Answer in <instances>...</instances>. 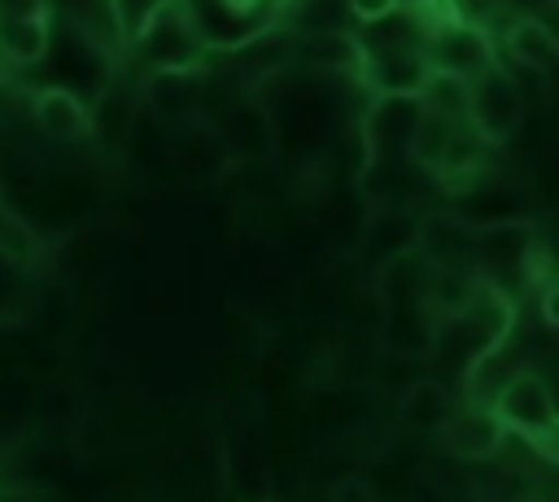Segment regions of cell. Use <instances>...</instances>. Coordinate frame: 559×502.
I'll list each match as a JSON object with an SVG mask.
<instances>
[{
  "mask_svg": "<svg viewBox=\"0 0 559 502\" xmlns=\"http://www.w3.org/2000/svg\"><path fill=\"white\" fill-rule=\"evenodd\" d=\"M489 410L498 415V423L511 437L528 441L546 458L555 454V397H550V384L537 371H528V367L511 371L502 380V389L493 393V406Z\"/></svg>",
  "mask_w": 559,
  "mask_h": 502,
  "instance_id": "6da1fadb",
  "label": "cell"
},
{
  "mask_svg": "<svg viewBox=\"0 0 559 502\" xmlns=\"http://www.w3.org/2000/svg\"><path fill=\"white\" fill-rule=\"evenodd\" d=\"M424 61L428 70H445V74H459V79H480L489 74L493 65V39L485 35L480 22H467V17H450V22H437L424 39Z\"/></svg>",
  "mask_w": 559,
  "mask_h": 502,
  "instance_id": "7a4b0ae2",
  "label": "cell"
},
{
  "mask_svg": "<svg viewBox=\"0 0 559 502\" xmlns=\"http://www.w3.org/2000/svg\"><path fill=\"white\" fill-rule=\"evenodd\" d=\"M131 44H135V52L144 57L148 70H201V61L210 52L201 44V35H197L183 0L179 4H166Z\"/></svg>",
  "mask_w": 559,
  "mask_h": 502,
  "instance_id": "3957f363",
  "label": "cell"
},
{
  "mask_svg": "<svg viewBox=\"0 0 559 502\" xmlns=\"http://www.w3.org/2000/svg\"><path fill=\"white\" fill-rule=\"evenodd\" d=\"M214 135L227 153V166H253V162H271L275 148H280V131H275V118L271 109L258 100V96H240L231 100L214 122Z\"/></svg>",
  "mask_w": 559,
  "mask_h": 502,
  "instance_id": "277c9868",
  "label": "cell"
},
{
  "mask_svg": "<svg viewBox=\"0 0 559 502\" xmlns=\"http://www.w3.org/2000/svg\"><path fill=\"white\" fill-rule=\"evenodd\" d=\"M144 109L166 127H188L205 113V79L201 70H148L144 74Z\"/></svg>",
  "mask_w": 559,
  "mask_h": 502,
  "instance_id": "5b68a950",
  "label": "cell"
},
{
  "mask_svg": "<svg viewBox=\"0 0 559 502\" xmlns=\"http://www.w3.org/2000/svg\"><path fill=\"white\" fill-rule=\"evenodd\" d=\"M415 253L432 271H476V227L454 214L415 218Z\"/></svg>",
  "mask_w": 559,
  "mask_h": 502,
  "instance_id": "8992f818",
  "label": "cell"
},
{
  "mask_svg": "<svg viewBox=\"0 0 559 502\" xmlns=\"http://www.w3.org/2000/svg\"><path fill=\"white\" fill-rule=\"evenodd\" d=\"M467 122L485 144H507L520 122H524V100L489 70L480 79H472V105H467Z\"/></svg>",
  "mask_w": 559,
  "mask_h": 502,
  "instance_id": "52a82bcc",
  "label": "cell"
},
{
  "mask_svg": "<svg viewBox=\"0 0 559 502\" xmlns=\"http://www.w3.org/2000/svg\"><path fill=\"white\" fill-rule=\"evenodd\" d=\"M170 170L183 179V183H214L227 175V153L214 135V127L205 118L188 122V127H175L170 131Z\"/></svg>",
  "mask_w": 559,
  "mask_h": 502,
  "instance_id": "ba28073f",
  "label": "cell"
},
{
  "mask_svg": "<svg viewBox=\"0 0 559 502\" xmlns=\"http://www.w3.org/2000/svg\"><path fill=\"white\" fill-rule=\"evenodd\" d=\"M437 437H441L445 454H454L463 463H480V458L502 454L507 428L498 423V415L489 406H459V410H450V419L441 423Z\"/></svg>",
  "mask_w": 559,
  "mask_h": 502,
  "instance_id": "9c48e42d",
  "label": "cell"
},
{
  "mask_svg": "<svg viewBox=\"0 0 559 502\" xmlns=\"http://www.w3.org/2000/svg\"><path fill=\"white\" fill-rule=\"evenodd\" d=\"M376 345L389 354V358H432L437 349V319L424 310V306H393V310H380V323H376Z\"/></svg>",
  "mask_w": 559,
  "mask_h": 502,
  "instance_id": "30bf717a",
  "label": "cell"
},
{
  "mask_svg": "<svg viewBox=\"0 0 559 502\" xmlns=\"http://www.w3.org/2000/svg\"><path fill=\"white\" fill-rule=\"evenodd\" d=\"M428 74V61H424V48H393V52H362V70L358 79L380 92V96H411L419 92Z\"/></svg>",
  "mask_w": 559,
  "mask_h": 502,
  "instance_id": "8fae6325",
  "label": "cell"
},
{
  "mask_svg": "<svg viewBox=\"0 0 559 502\" xmlns=\"http://www.w3.org/2000/svg\"><path fill=\"white\" fill-rule=\"evenodd\" d=\"M428 275H432V266H428L415 249H406V253L380 262L376 275H371L376 297H380V310H393V306H424Z\"/></svg>",
  "mask_w": 559,
  "mask_h": 502,
  "instance_id": "7c38bea8",
  "label": "cell"
},
{
  "mask_svg": "<svg viewBox=\"0 0 559 502\" xmlns=\"http://www.w3.org/2000/svg\"><path fill=\"white\" fill-rule=\"evenodd\" d=\"M31 113L52 140H87L92 131V113L70 87H39L31 96Z\"/></svg>",
  "mask_w": 559,
  "mask_h": 502,
  "instance_id": "4fadbf2b",
  "label": "cell"
},
{
  "mask_svg": "<svg viewBox=\"0 0 559 502\" xmlns=\"http://www.w3.org/2000/svg\"><path fill=\"white\" fill-rule=\"evenodd\" d=\"M297 57L323 74H358L362 70V44L354 31H306L297 39Z\"/></svg>",
  "mask_w": 559,
  "mask_h": 502,
  "instance_id": "5bb4252c",
  "label": "cell"
},
{
  "mask_svg": "<svg viewBox=\"0 0 559 502\" xmlns=\"http://www.w3.org/2000/svg\"><path fill=\"white\" fill-rule=\"evenodd\" d=\"M450 410H454L450 406V393L437 380H411L402 389V397H397V419L415 437H437L441 423L450 419Z\"/></svg>",
  "mask_w": 559,
  "mask_h": 502,
  "instance_id": "9a60e30c",
  "label": "cell"
},
{
  "mask_svg": "<svg viewBox=\"0 0 559 502\" xmlns=\"http://www.w3.org/2000/svg\"><path fill=\"white\" fill-rule=\"evenodd\" d=\"M507 57H515V61H524V65H533V70H555V61H559V39H555V31L542 22V17H533V13H520V17H511V26L502 31V44H498Z\"/></svg>",
  "mask_w": 559,
  "mask_h": 502,
  "instance_id": "2e32d148",
  "label": "cell"
},
{
  "mask_svg": "<svg viewBox=\"0 0 559 502\" xmlns=\"http://www.w3.org/2000/svg\"><path fill=\"white\" fill-rule=\"evenodd\" d=\"M48 52V17L35 13H0V57L13 65H35Z\"/></svg>",
  "mask_w": 559,
  "mask_h": 502,
  "instance_id": "e0dca14e",
  "label": "cell"
},
{
  "mask_svg": "<svg viewBox=\"0 0 559 502\" xmlns=\"http://www.w3.org/2000/svg\"><path fill=\"white\" fill-rule=\"evenodd\" d=\"M415 105H419V113H432V118H445V122H463L467 105H472V83L459 79V74H445V70H428L419 92H415Z\"/></svg>",
  "mask_w": 559,
  "mask_h": 502,
  "instance_id": "ac0fdd59",
  "label": "cell"
},
{
  "mask_svg": "<svg viewBox=\"0 0 559 502\" xmlns=\"http://www.w3.org/2000/svg\"><path fill=\"white\" fill-rule=\"evenodd\" d=\"M467 122V118H463ZM450 131H454V122H445V118H432V113H419L415 118V127H411V140H406V162H415L419 170H441V157H445V144H450Z\"/></svg>",
  "mask_w": 559,
  "mask_h": 502,
  "instance_id": "d6986e66",
  "label": "cell"
},
{
  "mask_svg": "<svg viewBox=\"0 0 559 502\" xmlns=\"http://www.w3.org/2000/svg\"><path fill=\"white\" fill-rule=\"evenodd\" d=\"M87 135H100L109 148H127L131 135H135V109H131V96H127V92H105Z\"/></svg>",
  "mask_w": 559,
  "mask_h": 502,
  "instance_id": "ffe728a7",
  "label": "cell"
},
{
  "mask_svg": "<svg viewBox=\"0 0 559 502\" xmlns=\"http://www.w3.org/2000/svg\"><path fill=\"white\" fill-rule=\"evenodd\" d=\"M485 140L472 131V122H454V131H450V144H445V157H441V170L437 175H445V179H463V175H472L480 162H485Z\"/></svg>",
  "mask_w": 559,
  "mask_h": 502,
  "instance_id": "44dd1931",
  "label": "cell"
},
{
  "mask_svg": "<svg viewBox=\"0 0 559 502\" xmlns=\"http://www.w3.org/2000/svg\"><path fill=\"white\" fill-rule=\"evenodd\" d=\"M0 258L13 266H31L39 258V236L31 231L26 218H17L4 201H0Z\"/></svg>",
  "mask_w": 559,
  "mask_h": 502,
  "instance_id": "7402d4cb",
  "label": "cell"
},
{
  "mask_svg": "<svg viewBox=\"0 0 559 502\" xmlns=\"http://www.w3.org/2000/svg\"><path fill=\"white\" fill-rule=\"evenodd\" d=\"M109 4V17H114V26H118V35H127V39H135L166 4H179V0H105Z\"/></svg>",
  "mask_w": 559,
  "mask_h": 502,
  "instance_id": "603a6c76",
  "label": "cell"
},
{
  "mask_svg": "<svg viewBox=\"0 0 559 502\" xmlns=\"http://www.w3.org/2000/svg\"><path fill=\"white\" fill-rule=\"evenodd\" d=\"M328 502H380V493L362 476H341V480L328 485Z\"/></svg>",
  "mask_w": 559,
  "mask_h": 502,
  "instance_id": "cb8c5ba5",
  "label": "cell"
},
{
  "mask_svg": "<svg viewBox=\"0 0 559 502\" xmlns=\"http://www.w3.org/2000/svg\"><path fill=\"white\" fill-rule=\"evenodd\" d=\"M345 9H349V17H354V22H362V26L384 22V17H393V13H397V4H393V0H345Z\"/></svg>",
  "mask_w": 559,
  "mask_h": 502,
  "instance_id": "d4e9b609",
  "label": "cell"
},
{
  "mask_svg": "<svg viewBox=\"0 0 559 502\" xmlns=\"http://www.w3.org/2000/svg\"><path fill=\"white\" fill-rule=\"evenodd\" d=\"M66 397H74V389H66V384L48 389V393H44V406H39V419H57V423L74 419L79 410H66Z\"/></svg>",
  "mask_w": 559,
  "mask_h": 502,
  "instance_id": "484cf974",
  "label": "cell"
},
{
  "mask_svg": "<svg viewBox=\"0 0 559 502\" xmlns=\"http://www.w3.org/2000/svg\"><path fill=\"white\" fill-rule=\"evenodd\" d=\"M17 100H22V92H17L13 83H4V79H0V109H13Z\"/></svg>",
  "mask_w": 559,
  "mask_h": 502,
  "instance_id": "4316f807",
  "label": "cell"
},
{
  "mask_svg": "<svg viewBox=\"0 0 559 502\" xmlns=\"http://www.w3.org/2000/svg\"><path fill=\"white\" fill-rule=\"evenodd\" d=\"M397 9H428V4H437V0H393Z\"/></svg>",
  "mask_w": 559,
  "mask_h": 502,
  "instance_id": "83f0119b",
  "label": "cell"
},
{
  "mask_svg": "<svg viewBox=\"0 0 559 502\" xmlns=\"http://www.w3.org/2000/svg\"><path fill=\"white\" fill-rule=\"evenodd\" d=\"M507 502H546V498H533V493H520V498H507Z\"/></svg>",
  "mask_w": 559,
  "mask_h": 502,
  "instance_id": "f1b7e54d",
  "label": "cell"
}]
</instances>
